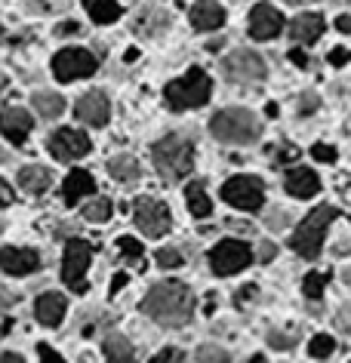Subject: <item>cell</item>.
<instances>
[{
    "instance_id": "1",
    "label": "cell",
    "mask_w": 351,
    "mask_h": 363,
    "mask_svg": "<svg viewBox=\"0 0 351 363\" xmlns=\"http://www.w3.org/2000/svg\"><path fill=\"white\" fill-rule=\"evenodd\" d=\"M142 311L160 326H185L194 314V293L179 280H164L148 289Z\"/></svg>"
},
{
    "instance_id": "2",
    "label": "cell",
    "mask_w": 351,
    "mask_h": 363,
    "mask_svg": "<svg viewBox=\"0 0 351 363\" xmlns=\"http://www.w3.org/2000/svg\"><path fill=\"white\" fill-rule=\"evenodd\" d=\"M210 133L225 145H253L262 135V123L247 108H225L213 117Z\"/></svg>"
},
{
    "instance_id": "3",
    "label": "cell",
    "mask_w": 351,
    "mask_h": 363,
    "mask_svg": "<svg viewBox=\"0 0 351 363\" xmlns=\"http://www.w3.org/2000/svg\"><path fill=\"white\" fill-rule=\"evenodd\" d=\"M151 157H155V167L167 182H179L194 167V145L185 135H167L151 148Z\"/></svg>"
},
{
    "instance_id": "4",
    "label": "cell",
    "mask_w": 351,
    "mask_h": 363,
    "mask_svg": "<svg viewBox=\"0 0 351 363\" xmlns=\"http://www.w3.org/2000/svg\"><path fill=\"white\" fill-rule=\"evenodd\" d=\"M336 213L339 210H336V206H330V203H323L314 213H308V216H305V222L296 228V234L290 238V247L299 252V256H305V259H318V252L323 247V234H327L330 222L336 219Z\"/></svg>"
},
{
    "instance_id": "5",
    "label": "cell",
    "mask_w": 351,
    "mask_h": 363,
    "mask_svg": "<svg viewBox=\"0 0 351 363\" xmlns=\"http://www.w3.org/2000/svg\"><path fill=\"white\" fill-rule=\"evenodd\" d=\"M210 77H206V71L201 68H191L185 77L173 80V84H167V105L173 108V111H185V108H197L204 105L206 99H210Z\"/></svg>"
},
{
    "instance_id": "6",
    "label": "cell",
    "mask_w": 351,
    "mask_h": 363,
    "mask_svg": "<svg viewBox=\"0 0 351 363\" xmlns=\"http://www.w3.org/2000/svg\"><path fill=\"white\" fill-rule=\"evenodd\" d=\"M222 74L234 80V84H256V80H265L268 68L259 52L253 50H234L231 56L222 59Z\"/></svg>"
},
{
    "instance_id": "7",
    "label": "cell",
    "mask_w": 351,
    "mask_h": 363,
    "mask_svg": "<svg viewBox=\"0 0 351 363\" xmlns=\"http://www.w3.org/2000/svg\"><path fill=\"white\" fill-rule=\"evenodd\" d=\"M222 201L238 206V210H259L265 203L262 182L256 176H234L222 185Z\"/></svg>"
},
{
    "instance_id": "8",
    "label": "cell",
    "mask_w": 351,
    "mask_h": 363,
    "mask_svg": "<svg viewBox=\"0 0 351 363\" xmlns=\"http://www.w3.org/2000/svg\"><path fill=\"white\" fill-rule=\"evenodd\" d=\"M89 259H93V247H89L87 240H68V247H65V262H62V280L74 289V293H84L87 289V268H89Z\"/></svg>"
},
{
    "instance_id": "9",
    "label": "cell",
    "mask_w": 351,
    "mask_h": 363,
    "mask_svg": "<svg viewBox=\"0 0 351 363\" xmlns=\"http://www.w3.org/2000/svg\"><path fill=\"white\" fill-rule=\"evenodd\" d=\"M250 262H253V252L240 240H222L219 247H213V252H210V265L216 274H222V277L244 271Z\"/></svg>"
},
{
    "instance_id": "10",
    "label": "cell",
    "mask_w": 351,
    "mask_h": 363,
    "mask_svg": "<svg viewBox=\"0 0 351 363\" xmlns=\"http://www.w3.org/2000/svg\"><path fill=\"white\" fill-rule=\"evenodd\" d=\"M133 219H136L139 231H145L148 238H160V234H167L169 225H173L169 210L160 201H155V197H139V201L133 203Z\"/></svg>"
},
{
    "instance_id": "11",
    "label": "cell",
    "mask_w": 351,
    "mask_h": 363,
    "mask_svg": "<svg viewBox=\"0 0 351 363\" xmlns=\"http://www.w3.org/2000/svg\"><path fill=\"white\" fill-rule=\"evenodd\" d=\"M52 71H56V77L65 80V84L68 80H77V77H89L96 71V56L87 50H77V47L62 50V52H56V59H52Z\"/></svg>"
},
{
    "instance_id": "12",
    "label": "cell",
    "mask_w": 351,
    "mask_h": 363,
    "mask_svg": "<svg viewBox=\"0 0 351 363\" xmlns=\"http://www.w3.org/2000/svg\"><path fill=\"white\" fill-rule=\"evenodd\" d=\"M87 151H89V139L84 133L71 130V126L50 135V154L56 160H77V157H84Z\"/></svg>"
},
{
    "instance_id": "13",
    "label": "cell",
    "mask_w": 351,
    "mask_h": 363,
    "mask_svg": "<svg viewBox=\"0 0 351 363\" xmlns=\"http://www.w3.org/2000/svg\"><path fill=\"white\" fill-rule=\"evenodd\" d=\"M281 28H284V19L272 4H256L253 6V13H250V34H253L256 40H272V38L281 34Z\"/></svg>"
},
{
    "instance_id": "14",
    "label": "cell",
    "mask_w": 351,
    "mask_h": 363,
    "mask_svg": "<svg viewBox=\"0 0 351 363\" xmlns=\"http://www.w3.org/2000/svg\"><path fill=\"white\" fill-rule=\"evenodd\" d=\"M31 126H34V121L25 108H4V111H0V133H4L13 145H25Z\"/></svg>"
},
{
    "instance_id": "15",
    "label": "cell",
    "mask_w": 351,
    "mask_h": 363,
    "mask_svg": "<svg viewBox=\"0 0 351 363\" xmlns=\"http://www.w3.org/2000/svg\"><path fill=\"white\" fill-rule=\"evenodd\" d=\"M0 268L6 271V274H34V271L40 268V259L34 250H19V247H4L0 250Z\"/></svg>"
},
{
    "instance_id": "16",
    "label": "cell",
    "mask_w": 351,
    "mask_h": 363,
    "mask_svg": "<svg viewBox=\"0 0 351 363\" xmlns=\"http://www.w3.org/2000/svg\"><path fill=\"white\" fill-rule=\"evenodd\" d=\"M74 114H77V121L87 123V126H105V123H108V114H111L108 96H105V93H87V96L77 102Z\"/></svg>"
},
{
    "instance_id": "17",
    "label": "cell",
    "mask_w": 351,
    "mask_h": 363,
    "mask_svg": "<svg viewBox=\"0 0 351 363\" xmlns=\"http://www.w3.org/2000/svg\"><path fill=\"white\" fill-rule=\"evenodd\" d=\"M191 25L197 31H216L225 25V10L219 4H213V0H201V4L191 6Z\"/></svg>"
},
{
    "instance_id": "18",
    "label": "cell",
    "mask_w": 351,
    "mask_h": 363,
    "mask_svg": "<svg viewBox=\"0 0 351 363\" xmlns=\"http://www.w3.org/2000/svg\"><path fill=\"white\" fill-rule=\"evenodd\" d=\"M323 34V19L318 13H305V16H296L293 25H290V38L305 43V47H311L314 40H318Z\"/></svg>"
},
{
    "instance_id": "19",
    "label": "cell",
    "mask_w": 351,
    "mask_h": 363,
    "mask_svg": "<svg viewBox=\"0 0 351 363\" xmlns=\"http://www.w3.org/2000/svg\"><path fill=\"white\" fill-rule=\"evenodd\" d=\"M34 314H38V320L43 326H59L62 317H65V296L59 293H43L38 298V305H34Z\"/></svg>"
},
{
    "instance_id": "20",
    "label": "cell",
    "mask_w": 351,
    "mask_h": 363,
    "mask_svg": "<svg viewBox=\"0 0 351 363\" xmlns=\"http://www.w3.org/2000/svg\"><path fill=\"white\" fill-rule=\"evenodd\" d=\"M284 185H286V191H290L293 197H299V201H305V197H314V194L321 191V179L314 176L311 169H305V167L302 169H293L290 176H286Z\"/></svg>"
},
{
    "instance_id": "21",
    "label": "cell",
    "mask_w": 351,
    "mask_h": 363,
    "mask_svg": "<svg viewBox=\"0 0 351 363\" xmlns=\"http://www.w3.org/2000/svg\"><path fill=\"white\" fill-rule=\"evenodd\" d=\"M93 191H96V182H93V176H89L87 169H71L65 176V188H62L65 203H77L80 197H87Z\"/></svg>"
},
{
    "instance_id": "22",
    "label": "cell",
    "mask_w": 351,
    "mask_h": 363,
    "mask_svg": "<svg viewBox=\"0 0 351 363\" xmlns=\"http://www.w3.org/2000/svg\"><path fill=\"white\" fill-rule=\"evenodd\" d=\"M19 185L28 194H43L52 185V176H50L47 167H34V163H31V167H22L19 169Z\"/></svg>"
},
{
    "instance_id": "23",
    "label": "cell",
    "mask_w": 351,
    "mask_h": 363,
    "mask_svg": "<svg viewBox=\"0 0 351 363\" xmlns=\"http://www.w3.org/2000/svg\"><path fill=\"white\" fill-rule=\"evenodd\" d=\"M169 28V16L164 10H157V6H142L139 10V19H136V31L139 34H160Z\"/></svg>"
},
{
    "instance_id": "24",
    "label": "cell",
    "mask_w": 351,
    "mask_h": 363,
    "mask_svg": "<svg viewBox=\"0 0 351 363\" xmlns=\"http://www.w3.org/2000/svg\"><path fill=\"white\" fill-rule=\"evenodd\" d=\"M108 172H111V179H117V182H136L142 167H139L136 157H130V154H117V157L108 160Z\"/></svg>"
},
{
    "instance_id": "25",
    "label": "cell",
    "mask_w": 351,
    "mask_h": 363,
    "mask_svg": "<svg viewBox=\"0 0 351 363\" xmlns=\"http://www.w3.org/2000/svg\"><path fill=\"white\" fill-rule=\"evenodd\" d=\"M185 201H188L191 216H197V219H206V216L213 213V203H210V197H206V191H204V182H191V185L185 188Z\"/></svg>"
},
{
    "instance_id": "26",
    "label": "cell",
    "mask_w": 351,
    "mask_h": 363,
    "mask_svg": "<svg viewBox=\"0 0 351 363\" xmlns=\"http://www.w3.org/2000/svg\"><path fill=\"white\" fill-rule=\"evenodd\" d=\"M89 16H93V22L99 25H111L121 19V4L117 0H84Z\"/></svg>"
},
{
    "instance_id": "27",
    "label": "cell",
    "mask_w": 351,
    "mask_h": 363,
    "mask_svg": "<svg viewBox=\"0 0 351 363\" xmlns=\"http://www.w3.org/2000/svg\"><path fill=\"white\" fill-rule=\"evenodd\" d=\"M34 108H38V114L43 117H59L62 111H65V99H62L59 93H34Z\"/></svg>"
},
{
    "instance_id": "28",
    "label": "cell",
    "mask_w": 351,
    "mask_h": 363,
    "mask_svg": "<svg viewBox=\"0 0 351 363\" xmlns=\"http://www.w3.org/2000/svg\"><path fill=\"white\" fill-rule=\"evenodd\" d=\"M84 219L87 222H108L111 219V201H108V197H96L93 203L84 206Z\"/></svg>"
},
{
    "instance_id": "29",
    "label": "cell",
    "mask_w": 351,
    "mask_h": 363,
    "mask_svg": "<svg viewBox=\"0 0 351 363\" xmlns=\"http://www.w3.org/2000/svg\"><path fill=\"white\" fill-rule=\"evenodd\" d=\"M105 354H108V360L133 357V345L123 339V335H108V339H105Z\"/></svg>"
},
{
    "instance_id": "30",
    "label": "cell",
    "mask_w": 351,
    "mask_h": 363,
    "mask_svg": "<svg viewBox=\"0 0 351 363\" xmlns=\"http://www.w3.org/2000/svg\"><path fill=\"white\" fill-rule=\"evenodd\" d=\"M327 284H330V274H318V271H311V274H305V280H302V293L318 302V298L323 296V286Z\"/></svg>"
},
{
    "instance_id": "31",
    "label": "cell",
    "mask_w": 351,
    "mask_h": 363,
    "mask_svg": "<svg viewBox=\"0 0 351 363\" xmlns=\"http://www.w3.org/2000/svg\"><path fill=\"white\" fill-rule=\"evenodd\" d=\"M194 363H231V357H228V351L219 348V345H204V348H197Z\"/></svg>"
},
{
    "instance_id": "32",
    "label": "cell",
    "mask_w": 351,
    "mask_h": 363,
    "mask_svg": "<svg viewBox=\"0 0 351 363\" xmlns=\"http://www.w3.org/2000/svg\"><path fill=\"white\" fill-rule=\"evenodd\" d=\"M336 351V342H333V335H314L311 345H308V354L311 357H330V354Z\"/></svg>"
},
{
    "instance_id": "33",
    "label": "cell",
    "mask_w": 351,
    "mask_h": 363,
    "mask_svg": "<svg viewBox=\"0 0 351 363\" xmlns=\"http://www.w3.org/2000/svg\"><path fill=\"white\" fill-rule=\"evenodd\" d=\"M155 259H157V265H160V268H179V265H182V252L173 250V247L157 250V252H155Z\"/></svg>"
},
{
    "instance_id": "34",
    "label": "cell",
    "mask_w": 351,
    "mask_h": 363,
    "mask_svg": "<svg viewBox=\"0 0 351 363\" xmlns=\"http://www.w3.org/2000/svg\"><path fill=\"white\" fill-rule=\"evenodd\" d=\"M117 247H121V252H123V256H127L130 262H136L142 252H145V247H142L136 238H117Z\"/></svg>"
},
{
    "instance_id": "35",
    "label": "cell",
    "mask_w": 351,
    "mask_h": 363,
    "mask_svg": "<svg viewBox=\"0 0 351 363\" xmlns=\"http://www.w3.org/2000/svg\"><path fill=\"white\" fill-rule=\"evenodd\" d=\"M268 345L277 351H286V348H293L296 345V335L293 333H281V330H272L268 333Z\"/></svg>"
},
{
    "instance_id": "36",
    "label": "cell",
    "mask_w": 351,
    "mask_h": 363,
    "mask_svg": "<svg viewBox=\"0 0 351 363\" xmlns=\"http://www.w3.org/2000/svg\"><path fill=\"white\" fill-rule=\"evenodd\" d=\"M290 219L293 216L286 213V210H272L265 216V222H268V228H274V231H281V228H286V225H290Z\"/></svg>"
},
{
    "instance_id": "37",
    "label": "cell",
    "mask_w": 351,
    "mask_h": 363,
    "mask_svg": "<svg viewBox=\"0 0 351 363\" xmlns=\"http://www.w3.org/2000/svg\"><path fill=\"white\" fill-rule=\"evenodd\" d=\"M151 363H185V354L179 351V348H164Z\"/></svg>"
},
{
    "instance_id": "38",
    "label": "cell",
    "mask_w": 351,
    "mask_h": 363,
    "mask_svg": "<svg viewBox=\"0 0 351 363\" xmlns=\"http://www.w3.org/2000/svg\"><path fill=\"white\" fill-rule=\"evenodd\" d=\"M311 154H314V160H323V163L336 160V148H330V145H314Z\"/></svg>"
},
{
    "instance_id": "39",
    "label": "cell",
    "mask_w": 351,
    "mask_h": 363,
    "mask_svg": "<svg viewBox=\"0 0 351 363\" xmlns=\"http://www.w3.org/2000/svg\"><path fill=\"white\" fill-rule=\"evenodd\" d=\"M336 323H339V330L351 333V302L339 308V314H336Z\"/></svg>"
},
{
    "instance_id": "40",
    "label": "cell",
    "mask_w": 351,
    "mask_h": 363,
    "mask_svg": "<svg viewBox=\"0 0 351 363\" xmlns=\"http://www.w3.org/2000/svg\"><path fill=\"white\" fill-rule=\"evenodd\" d=\"M40 363H65L62 360V354L59 351H52V348H47V345H40Z\"/></svg>"
},
{
    "instance_id": "41",
    "label": "cell",
    "mask_w": 351,
    "mask_h": 363,
    "mask_svg": "<svg viewBox=\"0 0 351 363\" xmlns=\"http://www.w3.org/2000/svg\"><path fill=\"white\" fill-rule=\"evenodd\" d=\"M314 108H318V96H314V93H308V96L299 99V111H302V114H311Z\"/></svg>"
},
{
    "instance_id": "42",
    "label": "cell",
    "mask_w": 351,
    "mask_h": 363,
    "mask_svg": "<svg viewBox=\"0 0 351 363\" xmlns=\"http://www.w3.org/2000/svg\"><path fill=\"white\" fill-rule=\"evenodd\" d=\"M10 203H13V188L0 179V206H10Z\"/></svg>"
},
{
    "instance_id": "43",
    "label": "cell",
    "mask_w": 351,
    "mask_h": 363,
    "mask_svg": "<svg viewBox=\"0 0 351 363\" xmlns=\"http://www.w3.org/2000/svg\"><path fill=\"white\" fill-rule=\"evenodd\" d=\"M290 59H293L299 68H308V56H305L302 50H293V52H290Z\"/></svg>"
},
{
    "instance_id": "44",
    "label": "cell",
    "mask_w": 351,
    "mask_h": 363,
    "mask_svg": "<svg viewBox=\"0 0 351 363\" xmlns=\"http://www.w3.org/2000/svg\"><path fill=\"white\" fill-rule=\"evenodd\" d=\"M345 59H348V52H345V50H333V52H330V62H333V65H342Z\"/></svg>"
},
{
    "instance_id": "45",
    "label": "cell",
    "mask_w": 351,
    "mask_h": 363,
    "mask_svg": "<svg viewBox=\"0 0 351 363\" xmlns=\"http://www.w3.org/2000/svg\"><path fill=\"white\" fill-rule=\"evenodd\" d=\"M123 286H127V274H117V277H114V286H111V293H121Z\"/></svg>"
},
{
    "instance_id": "46",
    "label": "cell",
    "mask_w": 351,
    "mask_h": 363,
    "mask_svg": "<svg viewBox=\"0 0 351 363\" xmlns=\"http://www.w3.org/2000/svg\"><path fill=\"white\" fill-rule=\"evenodd\" d=\"M16 302V296L13 293H4V289H0V308H10Z\"/></svg>"
},
{
    "instance_id": "47",
    "label": "cell",
    "mask_w": 351,
    "mask_h": 363,
    "mask_svg": "<svg viewBox=\"0 0 351 363\" xmlns=\"http://www.w3.org/2000/svg\"><path fill=\"white\" fill-rule=\"evenodd\" d=\"M336 28H339V31H345V34H351V16H342V19L336 22Z\"/></svg>"
},
{
    "instance_id": "48",
    "label": "cell",
    "mask_w": 351,
    "mask_h": 363,
    "mask_svg": "<svg viewBox=\"0 0 351 363\" xmlns=\"http://www.w3.org/2000/svg\"><path fill=\"white\" fill-rule=\"evenodd\" d=\"M259 256H262V262H268V259L274 256V247H272V243H262V250H259Z\"/></svg>"
},
{
    "instance_id": "49",
    "label": "cell",
    "mask_w": 351,
    "mask_h": 363,
    "mask_svg": "<svg viewBox=\"0 0 351 363\" xmlns=\"http://www.w3.org/2000/svg\"><path fill=\"white\" fill-rule=\"evenodd\" d=\"M296 157V148H284V151H277V163H284V160H290Z\"/></svg>"
},
{
    "instance_id": "50",
    "label": "cell",
    "mask_w": 351,
    "mask_h": 363,
    "mask_svg": "<svg viewBox=\"0 0 351 363\" xmlns=\"http://www.w3.org/2000/svg\"><path fill=\"white\" fill-rule=\"evenodd\" d=\"M0 363H25L19 354H4V357H0Z\"/></svg>"
},
{
    "instance_id": "51",
    "label": "cell",
    "mask_w": 351,
    "mask_h": 363,
    "mask_svg": "<svg viewBox=\"0 0 351 363\" xmlns=\"http://www.w3.org/2000/svg\"><path fill=\"white\" fill-rule=\"evenodd\" d=\"M108 363H136L133 357H121V360H108Z\"/></svg>"
},
{
    "instance_id": "52",
    "label": "cell",
    "mask_w": 351,
    "mask_h": 363,
    "mask_svg": "<svg viewBox=\"0 0 351 363\" xmlns=\"http://www.w3.org/2000/svg\"><path fill=\"white\" fill-rule=\"evenodd\" d=\"M333 4H342V6H351V0H333Z\"/></svg>"
},
{
    "instance_id": "53",
    "label": "cell",
    "mask_w": 351,
    "mask_h": 363,
    "mask_svg": "<svg viewBox=\"0 0 351 363\" xmlns=\"http://www.w3.org/2000/svg\"><path fill=\"white\" fill-rule=\"evenodd\" d=\"M345 284H351V268L345 271Z\"/></svg>"
},
{
    "instance_id": "54",
    "label": "cell",
    "mask_w": 351,
    "mask_h": 363,
    "mask_svg": "<svg viewBox=\"0 0 351 363\" xmlns=\"http://www.w3.org/2000/svg\"><path fill=\"white\" fill-rule=\"evenodd\" d=\"M286 4H308V0H286Z\"/></svg>"
},
{
    "instance_id": "55",
    "label": "cell",
    "mask_w": 351,
    "mask_h": 363,
    "mask_svg": "<svg viewBox=\"0 0 351 363\" xmlns=\"http://www.w3.org/2000/svg\"><path fill=\"white\" fill-rule=\"evenodd\" d=\"M0 160H6V151H0Z\"/></svg>"
},
{
    "instance_id": "56",
    "label": "cell",
    "mask_w": 351,
    "mask_h": 363,
    "mask_svg": "<svg viewBox=\"0 0 351 363\" xmlns=\"http://www.w3.org/2000/svg\"><path fill=\"white\" fill-rule=\"evenodd\" d=\"M0 93H4V77H0Z\"/></svg>"
}]
</instances>
